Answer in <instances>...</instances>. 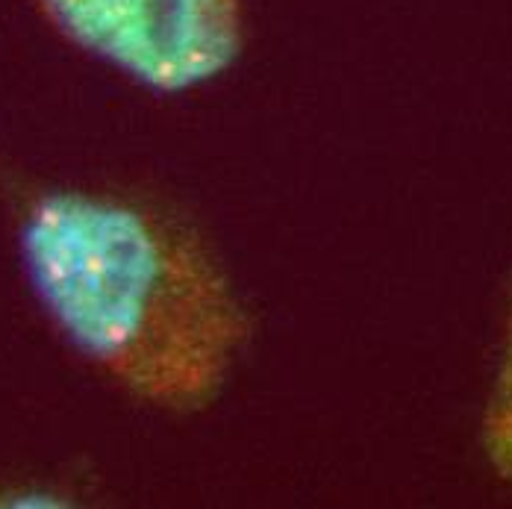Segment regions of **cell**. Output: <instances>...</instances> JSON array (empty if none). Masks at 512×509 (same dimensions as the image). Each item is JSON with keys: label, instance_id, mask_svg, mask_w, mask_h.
<instances>
[{"label": "cell", "instance_id": "6da1fadb", "mask_svg": "<svg viewBox=\"0 0 512 509\" xmlns=\"http://www.w3.org/2000/svg\"><path fill=\"white\" fill-rule=\"evenodd\" d=\"M18 262L62 345L142 407L198 415L251 342V315L201 239L109 192L48 189L24 206Z\"/></svg>", "mask_w": 512, "mask_h": 509}, {"label": "cell", "instance_id": "7a4b0ae2", "mask_svg": "<svg viewBox=\"0 0 512 509\" xmlns=\"http://www.w3.org/2000/svg\"><path fill=\"white\" fill-rule=\"evenodd\" d=\"M71 48L154 95H186L245 53L242 0H27Z\"/></svg>", "mask_w": 512, "mask_h": 509}, {"label": "cell", "instance_id": "3957f363", "mask_svg": "<svg viewBox=\"0 0 512 509\" xmlns=\"http://www.w3.org/2000/svg\"><path fill=\"white\" fill-rule=\"evenodd\" d=\"M483 451L501 480L512 483V301L504 330L501 362L483 415Z\"/></svg>", "mask_w": 512, "mask_h": 509}]
</instances>
